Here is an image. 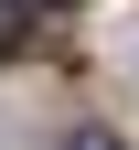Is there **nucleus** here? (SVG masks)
I'll return each mask as SVG.
<instances>
[{
    "instance_id": "obj_1",
    "label": "nucleus",
    "mask_w": 139,
    "mask_h": 150,
    "mask_svg": "<svg viewBox=\"0 0 139 150\" xmlns=\"http://www.w3.org/2000/svg\"><path fill=\"white\" fill-rule=\"evenodd\" d=\"M32 11H43V0H0V64H11V54L32 43Z\"/></svg>"
},
{
    "instance_id": "obj_2",
    "label": "nucleus",
    "mask_w": 139,
    "mask_h": 150,
    "mask_svg": "<svg viewBox=\"0 0 139 150\" xmlns=\"http://www.w3.org/2000/svg\"><path fill=\"white\" fill-rule=\"evenodd\" d=\"M54 150H118V139H107V129H64Z\"/></svg>"
},
{
    "instance_id": "obj_3",
    "label": "nucleus",
    "mask_w": 139,
    "mask_h": 150,
    "mask_svg": "<svg viewBox=\"0 0 139 150\" xmlns=\"http://www.w3.org/2000/svg\"><path fill=\"white\" fill-rule=\"evenodd\" d=\"M43 11H75V0H43Z\"/></svg>"
}]
</instances>
